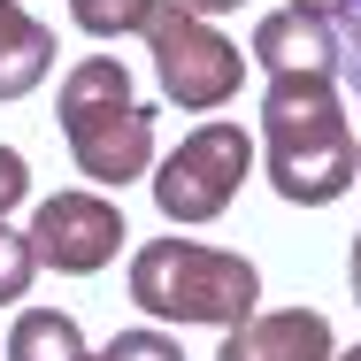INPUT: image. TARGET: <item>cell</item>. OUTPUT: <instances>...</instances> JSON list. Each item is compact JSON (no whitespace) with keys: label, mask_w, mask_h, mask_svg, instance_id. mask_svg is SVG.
<instances>
[{"label":"cell","mask_w":361,"mask_h":361,"mask_svg":"<svg viewBox=\"0 0 361 361\" xmlns=\"http://www.w3.org/2000/svg\"><path fill=\"white\" fill-rule=\"evenodd\" d=\"M338 361H361V346H346V354H338Z\"/></svg>","instance_id":"cell-19"},{"label":"cell","mask_w":361,"mask_h":361,"mask_svg":"<svg viewBox=\"0 0 361 361\" xmlns=\"http://www.w3.org/2000/svg\"><path fill=\"white\" fill-rule=\"evenodd\" d=\"M146 54H154L161 92H169L177 108H192V116H208V108H223V100H238V85H246V54L223 39L208 16L177 8V0L154 8V23H146Z\"/></svg>","instance_id":"cell-4"},{"label":"cell","mask_w":361,"mask_h":361,"mask_svg":"<svg viewBox=\"0 0 361 361\" xmlns=\"http://www.w3.org/2000/svg\"><path fill=\"white\" fill-rule=\"evenodd\" d=\"M177 8H192V16H231V8H246V0H177Z\"/></svg>","instance_id":"cell-17"},{"label":"cell","mask_w":361,"mask_h":361,"mask_svg":"<svg viewBox=\"0 0 361 361\" xmlns=\"http://www.w3.org/2000/svg\"><path fill=\"white\" fill-rule=\"evenodd\" d=\"M254 62L269 77H338V39H331V23H315V16H300V8H277V16H262L254 23Z\"/></svg>","instance_id":"cell-8"},{"label":"cell","mask_w":361,"mask_h":361,"mask_svg":"<svg viewBox=\"0 0 361 361\" xmlns=\"http://www.w3.org/2000/svg\"><path fill=\"white\" fill-rule=\"evenodd\" d=\"M292 8H300V16H315V23H331V16L346 8V0H292Z\"/></svg>","instance_id":"cell-16"},{"label":"cell","mask_w":361,"mask_h":361,"mask_svg":"<svg viewBox=\"0 0 361 361\" xmlns=\"http://www.w3.org/2000/svg\"><path fill=\"white\" fill-rule=\"evenodd\" d=\"M346 269H354V300H361V231H354V262Z\"/></svg>","instance_id":"cell-18"},{"label":"cell","mask_w":361,"mask_h":361,"mask_svg":"<svg viewBox=\"0 0 361 361\" xmlns=\"http://www.w3.org/2000/svg\"><path fill=\"white\" fill-rule=\"evenodd\" d=\"M92 361H185V346H177V338H161V331H116Z\"/></svg>","instance_id":"cell-13"},{"label":"cell","mask_w":361,"mask_h":361,"mask_svg":"<svg viewBox=\"0 0 361 361\" xmlns=\"http://www.w3.org/2000/svg\"><path fill=\"white\" fill-rule=\"evenodd\" d=\"M331 39H338V77L361 92V0H346V8L331 16Z\"/></svg>","instance_id":"cell-14"},{"label":"cell","mask_w":361,"mask_h":361,"mask_svg":"<svg viewBox=\"0 0 361 361\" xmlns=\"http://www.w3.org/2000/svg\"><path fill=\"white\" fill-rule=\"evenodd\" d=\"M131 300L154 323H216V331H238V323H254L262 269L246 254H231V246L146 238L131 254Z\"/></svg>","instance_id":"cell-3"},{"label":"cell","mask_w":361,"mask_h":361,"mask_svg":"<svg viewBox=\"0 0 361 361\" xmlns=\"http://www.w3.org/2000/svg\"><path fill=\"white\" fill-rule=\"evenodd\" d=\"M23 200H31V161H23L16 146H0V216L23 208Z\"/></svg>","instance_id":"cell-15"},{"label":"cell","mask_w":361,"mask_h":361,"mask_svg":"<svg viewBox=\"0 0 361 361\" xmlns=\"http://www.w3.org/2000/svg\"><path fill=\"white\" fill-rule=\"evenodd\" d=\"M62 139H70L77 177H92V192H123L131 177L154 169V108L139 100V85L116 54H77L70 62Z\"/></svg>","instance_id":"cell-2"},{"label":"cell","mask_w":361,"mask_h":361,"mask_svg":"<svg viewBox=\"0 0 361 361\" xmlns=\"http://www.w3.org/2000/svg\"><path fill=\"white\" fill-rule=\"evenodd\" d=\"M39 277V254H31V231H16V223L0 216V307L8 300H23Z\"/></svg>","instance_id":"cell-12"},{"label":"cell","mask_w":361,"mask_h":361,"mask_svg":"<svg viewBox=\"0 0 361 361\" xmlns=\"http://www.w3.org/2000/svg\"><path fill=\"white\" fill-rule=\"evenodd\" d=\"M262 154H269V185L292 208H331L361 177V139L338 108V85L315 70L269 77L262 92Z\"/></svg>","instance_id":"cell-1"},{"label":"cell","mask_w":361,"mask_h":361,"mask_svg":"<svg viewBox=\"0 0 361 361\" xmlns=\"http://www.w3.org/2000/svg\"><path fill=\"white\" fill-rule=\"evenodd\" d=\"M123 238L131 231H123V208L108 192H47L31 208V254H39V269H62V277L108 269Z\"/></svg>","instance_id":"cell-6"},{"label":"cell","mask_w":361,"mask_h":361,"mask_svg":"<svg viewBox=\"0 0 361 361\" xmlns=\"http://www.w3.org/2000/svg\"><path fill=\"white\" fill-rule=\"evenodd\" d=\"M8 361H85V331L70 307H23L8 331Z\"/></svg>","instance_id":"cell-10"},{"label":"cell","mask_w":361,"mask_h":361,"mask_svg":"<svg viewBox=\"0 0 361 361\" xmlns=\"http://www.w3.org/2000/svg\"><path fill=\"white\" fill-rule=\"evenodd\" d=\"M154 8H161V0H70V16H77V31H85V39H123V31H146V23H154Z\"/></svg>","instance_id":"cell-11"},{"label":"cell","mask_w":361,"mask_h":361,"mask_svg":"<svg viewBox=\"0 0 361 361\" xmlns=\"http://www.w3.org/2000/svg\"><path fill=\"white\" fill-rule=\"evenodd\" d=\"M216 361H338V338H331L323 307H277V315H254V323L223 331Z\"/></svg>","instance_id":"cell-7"},{"label":"cell","mask_w":361,"mask_h":361,"mask_svg":"<svg viewBox=\"0 0 361 361\" xmlns=\"http://www.w3.org/2000/svg\"><path fill=\"white\" fill-rule=\"evenodd\" d=\"M85 361H92V354H85Z\"/></svg>","instance_id":"cell-20"},{"label":"cell","mask_w":361,"mask_h":361,"mask_svg":"<svg viewBox=\"0 0 361 361\" xmlns=\"http://www.w3.org/2000/svg\"><path fill=\"white\" fill-rule=\"evenodd\" d=\"M54 31L23 8V0H0V100H23V92H39L47 70H54Z\"/></svg>","instance_id":"cell-9"},{"label":"cell","mask_w":361,"mask_h":361,"mask_svg":"<svg viewBox=\"0 0 361 361\" xmlns=\"http://www.w3.org/2000/svg\"><path fill=\"white\" fill-rule=\"evenodd\" d=\"M246 177H254V131L246 123H200L177 139V154H161L154 208L169 223H216Z\"/></svg>","instance_id":"cell-5"}]
</instances>
